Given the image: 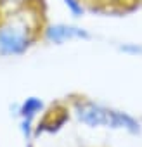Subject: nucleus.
Segmentation results:
<instances>
[{"label":"nucleus","mask_w":142,"mask_h":147,"mask_svg":"<svg viewBox=\"0 0 142 147\" xmlns=\"http://www.w3.org/2000/svg\"><path fill=\"white\" fill-rule=\"evenodd\" d=\"M30 45L28 31L16 24L0 28V55H19Z\"/></svg>","instance_id":"f257e3e1"},{"label":"nucleus","mask_w":142,"mask_h":147,"mask_svg":"<svg viewBox=\"0 0 142 147\" xmlns=\"http://www.w3.org/2000/svg\"><path fill=\"white\" fill-rule=\"evenodd\" d=\"M109 118H111V111H108L102 106H97L94 102H87L78 107V119L89 126L109 125Z\"/></svg>","instance_id":"f03ea898"},{"label":"nucleus","mask_w":142,"mask_h":147,"mask_svg":"<svg viewBox=\"0 0 142 147\" xmlns=\"http://www.w3.org/2000/svg\"><path fill=\"white\" fill-rule=\"evenodd\" d=\"M45 38L52 43H64L68 40H75V38H82V40H89L90 35L76 26H68V24H54L45 31Z\"/></svg>","instance_id":"7ed1b4c3"},{"label":"nucleus","mask_w":142,"mask_h":147,"mask_svg":"<svg viewBox=\"0 0 142 147\" xmlns=\"http://www.w3.org/2000/svg\"><path fill=\"white\" fill-rule=\"evenodd\" d=\"M109 126H113V128H126L132 133H139L140 131L139 123L132 116H128L126 113H118V111H111Z\"/></svg>","instance_id":"20e7f679"},{"label":"nucleus","mask_w":142,"mask_h":147,"mask_svg":"<svg viewBox=\"0 0 142 147\" xmlns=\"http://www.w3.org/2000/svg\"><path fill=\"white\" fill-rule=\"evenodd\" d=\"M40 109H42V100L37 99V97H30V99L24 100V104L21 107V114H23V118L26 121H31Z\"/></svg>","instance_id":"39448f33"},{"label":"nucleus","mask_w":142,"mask_h":147,"mask_svg":"<svg viewBox=\"0 0 142 147\" xmlns=\"http://www.w3.org/2000/svg\"><path fill=\"white\" fill-rule=\"evenodd\" d=\"M62 2L69 9V12L73 14V18H80L83 14V7H82V4L78 2V0H62Z\"/></svg>","instance_id":"423d86ee"},{"label":"nucleus","mask_w":142,"mask_h":147,"mask_svg":"<svg viewBox=\"0 0 142 147\" xmlns=\"http://www.w3.org/2000/svg\"><path fill=\"white\" fill-rule=\"evenodd\" d=\"M120 50H123V52H126V54H142V47H139V45H130V43L121 45Z\"/></svg>","instance_id":"0eeeda50"}]
</instances>
